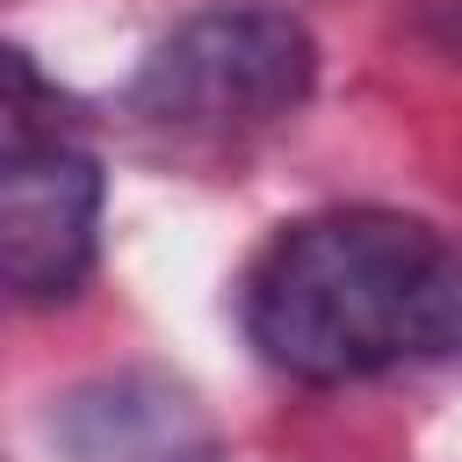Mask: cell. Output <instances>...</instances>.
Listing matches in <instances>:
<instances>
[{
	"label": "cell",
	"mask_w": 462,
	"mask_h": 462,
	"mask_svg": "<svg viewBox=\"0 0 462 462\" xmlns=\"http://www.w3.org/2000/svg\"><path fill=\"white\" fill-rule=\"evenodd\" d=\"M238 318L296 383L440 361L462 354V253L404 209H318L260 245Z\"/></svg>",
	"instance_id": "cell-1"
},
{
	"label": "cell",
	"mask_w": 462,
	"mask_h": 462,
	"mask_svg": "<svg viewBox=\"0 0 462 462\" xmlns=\"http://www.w3.org/2000/svg\"><path fill=\"white\" fill-rule=\"evenodd\" d=\"M318 87V43L296 14L224 0L173 22L130 79V116L173 137H253Z\"/></svg>",
	"instance_id": "cell-2"
},
{
	"label": "cell",
	"mask_w": 462,
	"mask_h": 462,
	"mask_svg": "<svg viewBox=\"0 0 462 462\" xmlns=\"http://www.w3.org/2000/svg\"><path fill=\"white\" fill-rule=\"evenodd\" d=\"M0 274L14 303H65L94 274L101 231V166L72 137L58 87L36 79L29 51H7L0 101Z\"/></svg>",
	"instance_id": "cell-3"
},
{
	"label": "cell",
	"mask_w": 462,
	"mask_h": 462,
	"mask_svg": "<svg viewBox=\"0 0 462 462\" xmlns=\"http://www.w3.org/2000/svg\"><path fill=\"white\" fill-rule=\"evenodd\" d=\"M51 440L72 462H209L217 433L195 390L166 375H94L51 411Z\"/></svg>",
	"instance_id": "cell-4"
}]
</instances>
